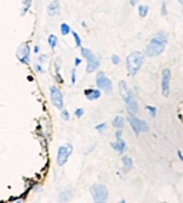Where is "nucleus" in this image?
<instances>
[{"label":"nucleus","mask_w":183,"mask_h":203,"mask_svg":"<svg viewBox=\"0 0 183 203\" xmlns=\"http://www.w3.org/2000/svg\"><path fill=\"white\" fill-rule=\"evenodd\" d=\"M167 40H169V34L166 32H157L156 34H153V37L150 39L149 44L145 50V56H149V57L159 56L166 47Z\"/></svg>","instance_id":"f257e3e1"},{"label":"nucleus","mask_w":183,"mask_h":203,"mask_svg":"<svg viewBox=\"0 0 183 203\" xmlns=\"http://www.w3.org/2000/svg\"><path fill=\"white\" fill-rule=\"evenodd\" d=\"M119 92H120V96L125 100L126 103V109L130 115H136L137 110H139V106H137V102L135 99V95L132 93V90L129 89V86L126 85L125 80L119 82Z\"/></svg>","instance_id":"f03ea898"},{"label":"nucleus","mask_w":183,"mask_h":203,"mask_svg":"<svg viewBox=\"0 0 183 203\" xmlns=\"http://www.w3.org/2000/svg\"><path fill=\"white\" fill-rule=\"evenodd\" d=\"M145 60V54L140 53V52H132V53L127 56L126 59V69H127V73L130 76H135L137 72L140 70Z\"/></svg>","instance_id":"7ed1b4c3"},{"label":"nucleus","mask_w":183,"mask_h":203,"mask_svg":"<svg viewBox=\"0 0 183 203\" xmlns=\"http://www.w3.org/2000/svg\"><path fill=\"white\" fill-rule=\"evenodd\" d=\"M80 53L82 56L86 59V62H87V66H86V72L87 73H92V72H95L96 69L99 67V64H100V62H99L97 56H96L95 53L92 50H89V49H85L80 46Z\"/></svg>","instance_id":"20e7f679"},{"label":"nucleus","mask_w":183,"mask_h":203,"mask_svg":"<svg viewBox=\"0 0 183 203\" xmlns=\"http://www.w3.org/2000/svg\"><path fill=\"white\" fill-rule=\"evenodd\" d=\"M127 120H129L130 126H132L133 132H135L137 136H139L140 133L149 132V125H147L145 120H142V119L136 117L135 115H130V113H129V116H127Z\"/></svg>","instance_id":"39448f33"},{"label":"nucleus","mask_w":183,"mask_h":203,"mask_svg":"<svg viewBox=\"0 0 183 203\" xmlns=\"http://www.w3.org/2000/svg\"><path fill=\"white\" fill-rule=\"evenodd\" d=\"M96 86L103 93H110L112 92V82L106 76L105 72H99L96 75Z\"/></svg>","instance_id":"423d86ee"},{"label":"nucleus","mask_w":183,"mask_h":203,"mask_svg":"<svg viewBox=\"0 0 183 203\" xmlns=\"http://www.w3.org/2000/svg\"><path fill=\"white\" fill-rule=\"evenodd\" d=\"M72 152H73V146H72L70 143H66V145L60 146V147L57 149V157H56V163H57L59 166H63L69 160V156L72 155Z\"/></svg>","instance_id":"0eeeda50"},{"label":"nucleus","mask_w":183,"mask_h":203,"mask_svg":"<svg viewBox=\"0 0 183 203\" xmlns=\"http://www.w3.org/2000/svg\"><path fill=\"white\" fill-rule=\"evenodd\" d=\"M90 193L93 200H96V202H105L107 199V189L103 185H93L90 189Z\"/></svg>","instance_id":"6e6552de"},{"label":"nucleus","mask_w":183,"mask_h":203,"mask_svg":"<svg viewBox=\"0 0 183 203\" xmlns=\"http://www.w3.org/2000/svg\"><path fill=\"white\" fill-rule=\"evenodd\" d=\"M49 93H50V100L53 103V106L57 107L59 110H62L63 109V96H62V92L56 86H50L49 87Z\"/></svg>","instance_id":"1a4fd4ad"},{"label":"nucleus","mask_w":183,"mask_h":203,"mask_svg":"<svg viewBox=\"0 0 183 203\" xmlns=\"http://www.w3.org/2000/svg\"><path fill=\"white\" fill-rule=\"evenodd\" d=\"M16 56H17V59H19L20 63H23V64L29 63V60H30V47H29V44L22 43L16 52Z\"/></svg>","instance_id":"9d476101"},{"label":"nucleus","mask_w":183,"mask_h":203,"mask_svg":"<svg viewBox=\"0 0 183 203\" xmlns=\"http://www.w3.org/2000/svg\"><path fill=\"white\" fill-rule=\"evenodd\" d=\"M170 79H172V72H170V69H165V70L162 72V92H163V96H165V97L169 96Z\"/></svg>","instance_id":"9b49d317"},{"label":"nucleus","mask_w":183,"mask_h":203,"mask_svg":"<svg viewBox=\"0 0 183 203\" xmlns=\"http://www.w3.org/2000/svg\"><path fill=\"white\" fill-rule=\"evenodd\" d=\"M85 95H86L87 100H97V99L102 96V92L99 90V89H86Z\"/></svg>","instance_id":"f8f14e48"},{"label":"nucleus","mask_w":183,"mask_h":203,"mask_svg":"<svg viewBox=\"0 0 183 203\" xmlns=\"http://www.w3.org/2000/svg\"><path fill=\"white\" fill-rule=\"evenodd\" d=\"M110 146H112L113 149L116 150V152H119V153H123L125 152V149H126V143H125V140L120 137V139H117V142H112L110 143Z\"/></svg>","instance_id":"ddd939ff"},{"label":"nucleus","mask_w":183,"mask_h":203,"mask_svg":"<svg viewBox=\"0 0 183 203\" xmlns=\"http://www.w3.org/2000/svg\"><path fill=\"white\" fill-rule=\"evenodd\" d=\"M59 9H60V4H59L57 0L52 2V3L47 6V13H49V16H56V14L59 13Z\"/></svg>","instance_id":"4468645a"},{"label":"nucleus","mask_w":183,"mask_h":203,"mask_svg":"<svg viewBox=\"0 0 183 203\" xmlns=\"http://www.w3.org/2000/svg\"><path fill=\"white\" fill-rule=\"evenodd\" d=\"M122 163H123V170H125V172H129V170L133 167V162H132V159H130L129 156H123Z\"/></svg>","instance_id":"2eb2a0df"},{"label":"nucleus","mask_w":183,"mask_h":203,"mask_svg":"<svg viewBox=\"0 0 183 203\" xmlns=\"http://www.w3.org/2000/svg\"><path fill=\"white\" fill-rule=\"evenodd\" d=\"M112 125L115 129H122L123 126H125V119H123L122 116H116L112 120Z\"/></svg>","instance_id":"dca6fc26"},{"label":"nucleus","mask_w":183,"mask_h":203,"mask_svg":"<svg viewBox=\"0 0 183 203\" xmlns=\"http://www.w3.org/2000/svg\"><path fill=\"white\" fill-rule=\"evenodd\" d=\"M32 6V0H22V10H20V16H24V14L29 12Z\"/></svg>","instance_id":"f3484780"},{"label":"nucleus","mask_w":183,"mask_h":203,"mask_svg":"<svg viewBox=\"0 0 183 203\" xmlns=\"http://www.w3.org/2000/svg\"><path fill=\"white\" fill-rule=\"evenodd\" d=\"M47 43H49V47L50 49H54L57 46V36H54V34H50L47 37Z\"/></svg>","instance_id":"a211bd4d"},{"label":"nucleus","mask_w":183,"mask_h":203,"mask_svg":"<svg viewBox=\"0 0 183 203\" xmlns=\"http://www.w3.org/2000/svg\"><path fill=\"white\" fill-rule=\"evenodd\" d=\"M137 10H139V16L140 17H146L147 16V13H149V7L145 6V4H140V6H137Z\"/></svg>","instance_id":"6ab92c4d"},{"label":"nucleus","mask_w":183,"mask_h":203,"mask_svg":"<svg viewBox=\"0 0 183 203\" xmlns=\"http://www.w3.org/2000/svg\"><path fill=\"white\" fill-rule=\"evenodd\" d=\"M60 33L63 34V36H66V34L72 33V29H70V26H69L67 23H62V24H60Z\"/></svg>","instance_id":"aec40b11"},{"label":"nucleus","mask_w":183,"mask_h":203,"mask_svg":"<svg viewBox=\"0 0 183 203\" xmlns=\"http://www.w3.org/2000/svg\"><path fill=\"white\" fill-rule=\"evenodd\" d=\"M72 34H73V39H75V44L77 46V47H80V46H82V42H80V37H79V34L76 33V32H72Z\"/></svg>","instance_id":"412c9836"},{"label":"nucleus","mask_w":183,"mask_h":203,"mask_svg":"<svg viewBox=\"0 0 183 203\" xmlns=\"http://www.w3.org/2000/svg\"><path fill=\"white\" fill-rule=\"evenodd\" d=\"M69 117H70V115H69L67 110H65V109H62V119H63L65 122H67Z\"/></svg>","instance_id":"4be33fe9"},{"label":"nucleus","mask_w":183,"mask_h":203,"mask_svg":"<svg viewBox=\"0 0 183 203\" xmlns=\"http://www.w3.org/2000/svg\"><path fill=\"white\" fill-rule=\"evenodd\" d=\"M146 110L152 115V117H155V116H156V107H153V106H147V107H146Z\"/></svg>","instance_id":"5701e85b"},{"label":"nucleus","mask_w":183,"mask_h":203,"mask_svg":"<svg viewBox=\"0 0 183 203\" xmlns=\"http://www.w3.org/2000/svg\"><path fill=\"white\" fill-rule=\"evenodd\" d=\"M96 130H97V132H100V133H102L103 130H106V123H102V125H97V126H96Z\"/></svg>","instance_id":"b1692460"},{"label":"nucleus","mask_w":183,"mask_h":203,"mask_svg":"<svg viewBox=\"0 0 183 203\" xmlns=\"http://www.w3.org/2000/svg\"><path fill=\"white\" fill-rule=\"evenodd\" d=\"M112 63L113 64H119V63H120V59H119L117 54H113V56H112Z\"/></svg>","instance_id":"393cba45"},{"label":"nucleus","mask_w":183,"mask_h":203,"mask_svg":"<svg viewBox=\"0 0 183 203\" xmlns=\"http://www.w3.org/2000/svg\"><path fill=\"white\" fill-rule=\"evenodd\" d=\"M83 113H85V112H83V109H76V110H75V116H76V117H82V116H83Z\"/></svg>","instance_id":"a878e982"},{"label":"nucleus","mask_w":183,"mask_h":203,"mask_svg":"<svg viewBox=\"0 0 183 203\" xmlns=\"http://www.w3.org/2000/svg\"><path fill=\"white\" fill-rule=\"evenodd\" d=\"M76 83V69L72 70V85H75Z\"/></svg>","instance_id":"bb28decb"},{"label":"nucleus","mask_w":183,"mask_h":203,"mask_svg":"<svg viewBox=\"0 0 183 203\" xmlns=\"http://www.w3.org/2000/svg\"><path fill=\"white\" fill-rule=\"evenodd\" d=\"M67 195H70V190H66L65 193H62V195H60V199L62 200H67V197H66Z\"/></svg>","instance_id":"cd10ccee"},{"label":"nucleus","mask_w":183,"mask_h":203,"mask_svg":"<svg viewBox=\"0 0 183 203\" xmlns=\"http://www.w3.org/2000/svg\"><path fill=\"white\" fill-rule=\"evenodd\" d=\"M46 60H47V56H46V54H42L40 57H39V62H40V63H44Z\"/></svg>","instance_id":"c85d7f7f"},{"label":"nucleus","mask_w":183,"mask_h":203,"mask_svg":"<svg viewBox=\"0 0 183 203\" xmlns=\"http://www.w3.org/2000/svg\"><path fill=\"white\" fill-rule=\"evenodd\" d=\"M80 62H82L80 57H76V59H75V66H76V67H77L79 64H80Z\"/></svg>","instance_id":"c756f323"},{"label":"nucleus","mask_w":183,"mask_h":203,"mask_svg":"<svg viewBox=\"0 0 183 203\" xmlns=\"http://www.w3.org/2000/svg\"><path fill=\"white\" fill-rule=\"evenodd\" d=\"M116 137H117V139H120V137H122V130H120V129L116 132Z\"/></svg>","instance_id":"7c9ffc66"},{"label":"nucleus","mask_w":183,"mask_h":203,"mask_svg":"<svg viewBox=\"0 0 183 203\" xmlns=\"http://www.w3.org/2000/svg\"><path fill=\"white\" fill-rule=\"evenodd\" d=\"M177 157H179V159L183 162V155H182V152H180V150H177Z\"/></svg>","instance_id":"2f4dec72"},{"label":"nucleus","mask_w":183,"mask_h":203,"mask_svg":"<svg viewBox=\"0 0 183 203\" xmlns=\"http://www.w3.org/2000/svg\"><path fill=\"white\" fill-rule=\"evenodd\" d=\"M34 69H36L37 72H42V66H40V64H36V66H34Z\"/></svg>","instance_id":"473e14b6"},{"label":"nucleus","mask_w":183,"mask_h":203,"mask_svg":"<svg viewBox=\"0 0 183 203\" xmlns=\"http://www.w3.org/2000/svg\"><path fill=\"white\" fill-rule=\"evenodd\" d=\"M130 4H132V6H136V4H137V0H130Z\"/></svg>","instance_id":"72a5a7b5"},{"label":"nucleus","mask_w":183,"mask_h":203,"mask_svg":"<svg viewBox=\"0 0 183 203\" xmlns=\"http://www.w3.org/2000/svg\"><path fill=\"white\" fill-rule=\"evenodd\" d=\"M33 52H34V53H39V46H34Z\"/></svg>","instance_id":"f704fd0d"},{"label":"nucleus","mask_w":183,"mask_h":203,"mask_svg":"<svg viewBox=\"0 0 183 203\" xmlns=\"http://www.w3.org/2000/svg\"><path fill=\"white\" fill-rule=\"evenodd\" d=\"M162 13H163V14H166V6H165V4H163V9H162Z\"/></svg>","instance_id":"c9c22d12"},{"label":"nucleus","mask_w":183,"mask_h":203,"mask_svg":"<svg viewBox=\"0 0 183 203\" xmlns=\"http://www.w3.org/2000/svg\"><path fill=\"white\" fill-rule=\"evenodd\" d=\"M177 2H179V3H180V4H183V0H177Z\"/></svg>","instance_id":"e433bc0d"}]
</instances>
